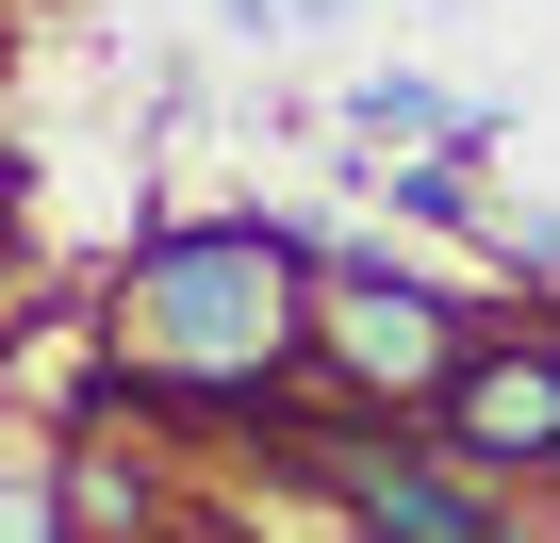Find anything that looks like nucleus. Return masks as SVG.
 <instances>
[{"label":"nucleus","mask_w":560,"mask_h":543,"mask_svg":"<svg viewBox=\"0 0 560 543\" xmlns=\"http://www.w3.org/2000/svg\"><path fill=\"white\" fill-rule=\"evenodd\" d=\"M478 247L511 263V281H560V198H511V181H494V198H478Z\"/></svg>","instance_id":"obj_5"},{"label":"nucleus","mask_w":560,"mask_h":543,"mask_svg":"<svg viewBox=\"0 0 560 543\" xmlns=\"http://www.w3.org/2000/svg\"><path fill=\"white\" fill-rule=\"evenodd\" d=\"M231 34H298V0H231Z\"/></svg>","instance_id":"obj_6"},{"label":"nucleus","mask_w":560,"mask_h":543,"mask_svg":"<svg viewBox=\"0 0 560 543\" xmlns=\"http://www.w3.org/2000/svg\"><path fill=\"white\" fill-rule=\"evenodd\" d=\"M182 543H247V527H182Z\"/></svg>","instance_id":"obj_7"},{"label":"nucleus","mask_w":560,"mask_h":543,"mask_svg":"<svg viewBox=\"0 0 560 543\" xmlns=\"http://www.w3.org/2000/svg\"><path fill=\"white\" fill-rule=\"evenodd\" d=\"M494 330L445 297V281H412V263H380V247H347L330 281H314V379L347 396V412H396V428H429L445 396H462V363H478Z\"/></svg>","instance_id":"obj_2"},{"label":"nucleus","mask_w":560,"mask_h":543,"mask_svg":"<svg viewBox=\"0 0 560 543\" xmlns=\"http://www.w3.org/2000/svg\"><path fill=\"white\" fill-rule=\"evenodd\" d=\"M314 281L330 263L264 214H165L132 263H116V396L182 412V428H231V412H280L314 379Z\"/></svg>","instance_id":"obj_1"},{"label":"nucleus","mask_w":560,"mask_h":543,"mask_svg":"<svg viewBox=\"0 0 560 543\" xmlns=\"http://www.w3.org/2000/svg\"><path fill=\"white\" fill-rule=\"evenodd\" d=\"M429 445H445L462 477H494V494L560 477V330H494V346L462 363V396L429 412Z\"/></svg>","instance_id":"obj_3"},{"label":"nucleus","mask_w":560,"mask_h":543,"mask_svg":"<svg viewBox=\"0 0 560 543\" xmlns=\"http://www.w3.org/2000/svg\"><path fill=\"white\" fill-rule=\"evenodd\" d=\"M347 132H363V149H494V99H462V83H429V67H363V83H347Z\"/></svg>","instance_id":"obj_4"}]
</instances>
